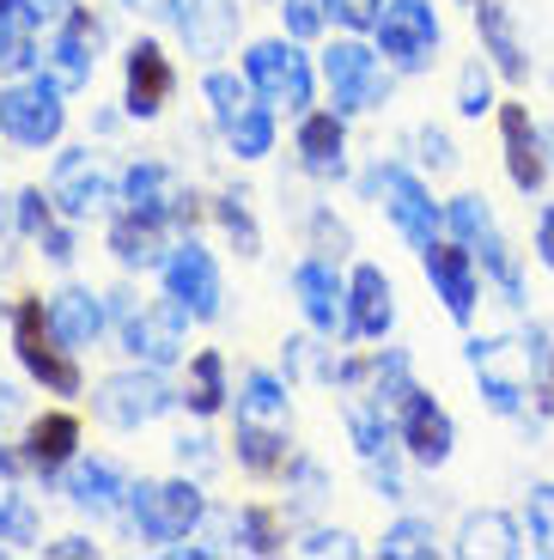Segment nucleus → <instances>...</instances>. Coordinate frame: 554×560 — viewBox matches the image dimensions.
<instances>
[{
	"mask_svg": "<svg viewBox=\"0 0 554 560\" xmlns=\"http://www.w3.org/2000/svg\"><path fill=\"white\" fill-rule=\"evenodd\" d=\"M445 225H451V238H458L463 250H470L475 262H482L487 275H494L499 299H506V305H524V280H518V256H512V244L499 238L494 208H487L482 196H458V201H451V213H445Z\"/></svg>",
	"mask_w": 554,
	"mask_h": 560,
	"instance_id": "f257e3e1",
	"label": "nucleus"
},
{
	"mask_svg": "<svg viewBox=\"0 0 554 560\" xmlns=\"http://www.w3.org/2000/svg\"><path fill=\"white\" fill-rule=\"evenodd\" d=\"M13 348H19V365H25L43 390L80 396V365H73V348L56 336V323H49V311H43L37 299H25V305L13 311Z\"/></svg>",
	"mask_w": 554,
	"mask_h": 560,
	"instance_id": "f03ea898",
	"label": "nucleus"
},
{
	"mask_svg": "<svg viewBox=\"0 0 554 560\" xmlns=\"http://www.w3.org/2000/svg\"><path fill=\"white\" fill-rule=\"evenodd\" d=\"M128 512H135V530L147 542H177L201 524L208 500L195 481H140V488H128Z\"/></svg>",
	"mask_w": 554,
	"mask_h": 560,
	"instance_id": "7ed1b4c3",
	"label": "nucleus"
},
{
	"mask_svg": "<svg viewBox=\"0 0 554 560\" xmlns=\"http://www.w3.org/2000/svg\"><path fill=\"white\" fill-rule=\"evenodd\" d=\"M378 56L402 73H427L439 56V13L427 0H390L378 13Z\"/></svg>",
	"mask_w": 554,
	"mask_h": 560,
	"instance_id": "20e7f679",
	"label": "nucleus"
},
{
	"mask_svg": "<svg viewBox=\"0 0 554 560\" xmlns=\"http://www.w3.org/2000/svg\"><path fill=\"white\" fill-rule=\"evenodd\" d=\"M183 396L159 378V365H147V372H140V365L135 372H111V378L92 390V415L111 420V427H147V420H159Z\"/></svg>",
	"mask_w": 554,
	"mask_h": 560,
	"instance_id": "39448f33",
	"label": "nucleus"
},
{
	"mask_svg": "<svg viewBox=\"0 0 554 560\" xmlns=\"http://www.w3.org/2000/svg\"><path fill=\"white\" fill-rule=\"evenodd\" d=\"M61 122H68V110H61V85L56 80H19L0 92V128L19 140V147H49V140H61Z\"/></svg>",
	"mask_w": 554,
	"mask_h": 560,
	"instance_id": "423d86ee",
	"label": "nucleus"
},
{
	"mask_svg": "<svg viewBox=\"0 0 554 560\" xmlns=\"http://www.w3.org/2000/svg\"><path fill=\"white\" fill-rule=\"evenodd\" d=\"M183 317L189 311L177 305V299H165V305H140V299H123L116 293V323H123V341L135 360L147 365H171L183 353Z\"/></svg>",
	"mask_w": 554,
	"mask_h": 560,
	"instance_id": "0eeeda50",
	"label": "nucleus"
},
{
	"mask_svg": "<svg viewBox=\"0 0 554 560\" xmlns=\"http://www.w3.org/2000/svg\"><path fill=\"white\" fill-rule=\"evenodd\" d=\"M470 372H475V384H482V396H487V408L494 415H524V396H530V353L524 348H512V341H470Z\"/></svg>",
	"mask_w": 554,
	"mask_h": 560,
	"instance_id": "6e6552de",
	"label": "nucleus"
},
{
	"mask_svg": "<svg viewBox=\"0 0 554 560\" xmlns=\"http://www.w3.org/2000/svg\"><path fill=\"white\" fill-rule=\"evenodd\" d=\"M244 73H250V85L263 92V104L268 110H305L311 104V61L292 49V43H256L244 56Z\"/></svg>",
	"mask_w": 554,
	"mask_h": 560,
	"instance_id": "1a4fd4ad",
	"label": "nucleus"
},
{
	"mask_svg": "<svg viewBox=\"0 0 554 560\" xmlns=\"http://www.w3.org/2000/svg\"><path fill=\"white\" fill-rule=\"evenodd\" d=\"M372 189L384 196V208H390V220H396V232L415 250H427L432 238H439V225H445V213H439V201L427 196V183L415 177V171H402V165H378L372 171Z\"/></svg>",
	"mask_w": 554,
	"mask_h": 560,
	"instance_id": "9d476101",
	"label": "nucleus"
},
{
	"mask_svg": "<svg viewBox=\"0 0 554 560\" xmlns=\"http://www.w3.org/2000/svg\"><path fill=\"white\" fill-rule=\"evenodd\" d=\"M323 73H330V92H335V110L342 116H360L372 104H384L390 92V73L378 68V56L366 43H335L330 56H323Z\"/></svg>",
	"mask_w": 554,
	"mask_h": 560,
	"instance_id": "9b49d317",
	"label": "nucleus"
},
{
	"mask_svg": "<svg viewBox=\"0 0 554 560\" xmlns=\"http://www.w3.org/2000/svg\"><path fill=\"white\" fill-rule=\"evenodd\" d=\"M292 293H299V311L311 317V329H323V336H354L347 287H342V275H335L330 256H311V262L292 268Z\"/></svg>",
	"mask_w": 554,
	"mask_h": 560,
	"instance_id": "f8f14e48",
	"label": "nucleus"
},
{
	"mask_svg": "<svg viewBox=\"0 0 554 560\" xmlns=\"http://www.w3.org/2000/svg\"><path fill=\"white\" fill-rule=\"evenodd\" d=\"M396 433H402V451H408L415 463H427V469H439V463L451 457V445H458L451 415H445L427 390H408L396 402Z\"/></svg>",
	"mask_w": 554,
	"mask_h": 560,
	"instance_id": "ddd939ff",
	"label": "nucleus"
},
{
	"mask_svg": "<svg viewBox=\"0 0 554 560\" xmlns=\"http://www.w3.org/2000/svg\"><path fill=\"white\" fill-rule=\"evenodd\" d=\"M420 268H427L432 293L445 299V311H451L458 323H470V317H475V299H482V275H475V256L463 250L458 238H451V244L432 238L427 250H420Z\"/></svg>",
	"mask_w": 554,
	"mask_h": 560,
	"instance_id": "4468645a",
	"label": "nucleus"
},
{
	"mask_svg": "<svg viewBox=\"0 0 554 560\" xmlns=\"http://www.w3.org/2000/svg\"><path fill=\"white\" fill-rule=\"evenodd\" d=\"M499 147H506V177H512V189L536 196L542 183H549V140L530 122L524 104H499Z\"/></svg>",
	"mask_w": 554,
	"mask_h": 560,
	"instance_id": "2eb2a0df",
	"label": "nucleus"
},
{
	"mask_svg": "<svg viewBox=\"0 0 554 560\" xmlns=\"http://www.w3.org/2000/svg\"><path fill=\"white\" fill-rule=\"evenodd\" d=\"M165 287H171V299H177L189 317H220V268H213V256L201 250V244H177V250L165 256Z\"/></svg>",
	"mask_w": 554,
	"mask_h": 560,
	"instance_id": "dca6fc26",
	"label": "nucleus"
},
{
	"mask_svg": "<svg viewBox=\"0 0 554 560\" xmlns=\"http://www.w3.org/2000/svg\"><path fill=\"white\" fill-rule=\"evenodd\" d=\"M49 201H56L68 220H92V213L111 208V177L92 153H61L56 177H49Z\"/></svg>",
	"mask_w": 554,
	"mask_h": 560,
	"instance_id": "f3484780",
	"label": "nucleus"
},
{
	"mask_svg": "<svg viewBox=\"0 0 554 560\" xmlns=\"http://www.w3.org/2000/svg\"><path fill=\"white\" fill-rule=\"evenodd\" d=\"M97 49H104V31H97V19L85 13V7H73V13L61 19L56 43H49V80H56L61 92L85 85V80H92V68H97Z\"/></svg>",
	"mask_w": 554,
	"mask_h": 560,
	"instance_id": "a211bd4d",
	"label": "nucleus"
},
{
	"mask_svg": "<svg viewBox=\"0 0 554 560\" xmlns=\"http://www.w3.org/2000/svg\"><path fill=\"white\" fill-rule=\"evenodd\" d=\"M123 208L140 213V220H153V225H165V220H195V201L183 196V183L171 177L165 165H128V177H123Z\"/></svg>",
	"mask_w": 554,
	"mask_h": 560,
	"instance_id": "6ab92c4d",
	"label": "nucleus"
},
{
	"mask_svg": "<svg viewBox=\"0 0 554 560\" xmlns=\"http://www.w3.org/2000/svg\"><path fill=\"white\" fill-rule=\"evenodd\" d=\"M475 31H482V56L494 61V73H506L512 85L530 80V56L518 37V19L506 0H475Z\"/></svg>",
	"mask_w": 554,
	"mask_h": 560,
	"instance_id": "aec40b11",
	"label": "nucleus"
},
{
	"mask_svg": "<svg viewBox=\"0 0 554 560\" xmlns=\"http://www.w3.org/2000/svg\"><path fill=\"white\" fill-rule=\"evenodd\" d=\"M347 311H354V336H366V341L390 336V323H396V293H390L384 268H372V262L354 268V280H347Z\"/></svg>",
	"mask_w": 554,
	"mask_h": 560,
	"instance_id": "412c9836",
	"label": "nucleus"
},
{
	"mask_svg": "<svg viewBox=\"0 0 554 560\" xmlns=\"http://www.w3.org/2000/svg\"><path fill=\"white\" fill-rule=\"evenodd\" d=\"M171 98V61L159 43H135L128 49V116H159Z\"/></svg>",
	"mask_w": 554,
	"mask_h": 560,
	"instance_id": "4be33fe9",
	"label": "nucleus"
},
{
	"mask_svg": "<svg viewBox=\"0 0 554 560\" xmlns=\"http://www.w3.org/2000/svg\"><path fill=\"white\" fill-rule=\"evenodd\" d=\"M347 116L342 110H323V116H305L299 122V165L311 177H342L347 171Z\"/></svg>",
	"mask_w": 554,
	"mask_h": 560,
	"instance_id": "5701e85b",
	"label": "nucleus"
},
{
	"mask_svg": "<svg viewBox=\"0 0 554 560\" xmlns=\"http://www.w3.org/2000/svg\"><path fill=\"white\" fill-rule=\"evenodd\" d=\"M189 56H226L238 37V0H189V13L177 19Z\"/></svg>",
	"mask_w": 554,
	"mask_h": 560,
	"instance_id": "b1692460",
	"label": "nucleus"
},
{
	"mask_svg": "<svg viewBox=\"0 0 554 560\" xmlns=\"http://www.w3.org/2000/svg\"><path fill=\"white\" fill-rule=\"evenodd\" d=\"M524 542H530V536L518 530L506 512H470V518H463V530H458V555H470V560H482V555L518 560V555H524Z\"/></svg>",
	"mask_w": 554,
	"mask_h": 560,
	"instance_id": "393cba45",
	"label": "nucleus"
},
{
	"mask_svg": "<svg viewBox=\"0 0 554 560\" xmlns=\"http://www.w3.org/2000/svg\"><path fill=\"white\" fill-rule=\"evenodd\" d=\"M73 445H80V420L73 415H43L25 427V463L37 476H56L61 463H73Z\"/></svg>",
	"mask_w": 554,
	"mask_h": 560,
	"instance_id": "a878e982",
	"label": "nucleus"
},
{
	"mask_svg": "<svg viewBox=\"0 0 554 560\" xmlns=\"http://www.w3.org/2000/svg\"><path fill=\"white\" fill-rule=\"evenodd\" d=\"M49 323H56V336L68 341V348H92V341L104 336V305H97L85 287H68V293L49 299Z\"/></svg>",
	"mask_w": 554,
	"mask_h": 560,
	"instance_id": "bb28decb",
	"label": "nucleus"
},
{
	"mask_svg": "<svg viewBox=\"0 0 554 560\" xmlns=\"http://www.w3.org/2000/svg\"><path fill=\"white\" fill-rule=\"evenodd\" d=\"M123 469L116 463H104V457H92V463H73V476H68V500L73 505H85V512H116L123 505Z\"/></svg>",
	"mask_w": 554,
	"mask_h": 560,
	"instance_id": "cd10ccee",
	"label": "nucleus"
},
{
	"mask_svg": "<svg viewBox=\"0 0 554 560\" xmlns=\"http://www.w3.org/2000/svg\"><path fill=\"white\" fill-rule=\"evenodd\" d=\"M111 250L123 268H165V244H159V225L140 220V213H123L111 225Z\"/></svg>",
	"mask_w": 554,
	"mask_h": 560,
	"instance_id": "c85d7f7f",
	"label": "nucleus"
},
{
	"mask_svg": "<svg viewBox=\"0 0 554 560\" xmlns=\"http://www.w3.org/2000/svg\"><path fill=\"white\" fill-rule=\"evenodd\" d=\"M238 463H244L250 476H275L280 463H287V439L263 420H238Z\"/></svg>",
	"mask_w": 554,
	"mask_h": 560,
	"instance_id": "c756f323",
	"label": "nucleus"
},
{
	"mask_svg": "<svg viewBox=\"0 0 554 560\" xmlns=\"http://www.w3.org/2000/svg\"><path fill=\"white\" fill-rule=\"evenodd\" d=\"M232 548H244V555H280V518L268 512V505H238L232 512Z\"/></svg>",
	"mask_w": 554,
	"mask_h": 560,
	"instance_id": "7c9ffc66",
	"label": "nucleus"
},
{
	"mask_svg": "<svg viewBox=\"0 0 554 560\" xmlns=\"http://www.w3.org/2000/svg\"><path fill=\"white\" fill-rule=\"evenodd\" d=\"M183 402H189L195 415H220L226 408V360L220 353H195L189 384H183Z\"/></svg>",
	"mask_w": 554,
	"mask_h": 560,
	"instance_id": "2f4dec72",
	"label": "nucleus"
},
{
	"mask_svg": "<svg viewBox=\"0 0 554 560\" xmlns=\"http://www.w3.org/2000/svg\"><path fill=\"white\" fill-rule=\"evenodd\" d=\"M378 555H384V560H432V555H439V536H432L427 518H402V524H390V530H384Z\"/></svg>",
	"mask_w": 554,
	"mask_h": 560,
	"instance_id": "473e14b6",
	"label": "nucleus"
},
{
	"mask_svg": "<svg viewBox=\"0 0 554 560\" xmlns=\"http://www.w3.org/2000/svg\"><path fill=\"white\" fill-rule=\"evenodd\" d=\"M238 420H263V427L287 420V390H280L268 372H250V378H244V396H238Z\"/></svg>",
	"mask_w": 554,
	"mask_h": 560,
	"instance_id": "72a5a7b5",
	"label": "nucleus"
},
{
	"mask_svg": "<svg viewBox=\"0 0 554 560\" xmlns=\"http://www.w3.org/2000/svg\"><path fill=\"white\" fill-rule=\"evenodd\" d=\"M226 140H232L238 159H263L268 147H275V116H268V104H250V110L226 128Z\"/></svg>",
	"mask_w": 554,
	"mask_h": 560,
	"instance_id": "f704fd0d",
	"label": "nucleus"
},
{
	"mask_svg": "<svg viewBox=\"0 0 554 560\" xmlns=\"http://www.w3.org/2000/svg\"><path fill=\"white\" fill-rule=\"evenodd\" d=\"M524 524H530V548L536 555L554 560V481H536V488L524 493Z\"/></svg>",
	"mask_w": 554,
	"mask_h": 560,
	"instance_id": "c9c22d12",
	"label": "nucleus"
},
{
	"mask_svg": "<svg viewBox=\"0 0 554 560\" xmlns=\"http://www.w3.org/2000/svg\"><path fill=\"white\" fill-rule=\"evenodd\" d=\"M201 92H208L213 122H220V128H232L238 116L250 110V85H244V80H232V73H208V80H201Z\"/></svg>",
	"mask_w": 554,
	"mask_h": 560,
	"instance_id": "e433bc0d",
	"label": "nucleus"
},
{
	"mask_svg": "<svg viewBox=\"0 0 554 560\" xmlns=\"http://www.w3.org/2000/svg\"><path fill=\"white\" fill-rule=\"evenodd\" d=\"M494 61H470L463 68V80H458V116H487L494 110Z\"/></svg>",
	"mask_w": 554,
	"mask_h": 560,
	"instance_id": "4c0bfd02",
	"label": "nucleus"
},
{
	"mask_svg": "<svg viewBox=\"0 0 554 560\" xmlns=\"http://www.w3.org/2000/svg\"><path fill=\"white\" fill-rule=\"evenodd\" d=\"M213 213H220V225L232 232V244H238L244 256L263 250V232H256V220L244 213V201H238V196H220V201H213Z\"/></svg>",
	"mask_w": 554,
	"mask_h": 560,
	"instance_id": "58836bf2",
	"label": "nucleus"
},
{
	"mask_svg": "<svg viewBox=\"0 0 554 560\" xmlns=\"http://www.w3.org/2000/svg\"><path fill=\"white\" fill-rule=\"evenodd\" d=\"M280 19H287V37H318L330 0H280Z\"/></svg>",
	"mask_w": 554,
	"mask_h": 560,
	"instance_id": "ea45409f",
	"label": "nucleus"
},
{
	"mask_svg": "<svg viewBox=\"0 0 554 560\" xmlns=\"http://www.w3.org/2000/svg\"><path fill=\"white\" fill-rule=\"evenodd\" d=\"M330 13L342 19L347 31H378V13H384V0H330Z\"/></svg>",
	"mask_w": 554,
	"mask_h": 560,
	"instance_id": "a19ab883",
	"label": "nucleus"
},
{
	"mask_svg": "<svg viewBox=\"0 0 554 560\" xmlns=\"http://www.w3.org/2000/svg\"><path fill=\"white\" fill-rule=\"evenodd\" d=\"M49 201H43V189H25V196H19V232H31V238H43V232H49Z\"/></svg>",
	"mask_w": 554,
	"mask_h": 560,
	"instance_id": "79ce46f5",
	"label": "nucleus"
},
{
	"mask_svg": "<svg viewBox=\"0 0 554 560\" xmlns=\"http://www.w3.org/2000/svg\"><path fill=\"white\" fill-rule=\"evenodd\" d=\"M299 555H360V542H354L347 530H318V536L299 542Z\"/></svg>",
	"mask_w": 554,
	"mask_h": 560,
	"instance_id": "37998d69",
	"label": "nucleus"
},
{
	"mask_svg": "<svg viewBox=\"0 0 554 560\" xmlns=\"http://www.w3.org/2000/svg\"><path fill=\"white\" fill-rule=\"evenodd\" d=\"M31 37H13V25L0 19V68H31Z\"/></svg>",
	"mask_w": 554,
	"mask_h": 560,
	"instance_id": "c03bdc74",
	"label": "nucleus"
},
{
	"mask_svg": "<svg viewBox=\"0 0 554 560\" xmlns=\"http://www.w3.org/2000/svg\"><path fill=\"white\" fill-rule=\"evenodd\" d=\"M177 463L195 469V476H208L213 469V439H177Z\"/></svg>",
	"mask_w": 554,
	"mask_h": 560,
	"instance_id": "a18cd8bd",
	"label": "nucleus"
},
{
	"mask_svg": "<svg viewBox=\"0 0 554 560\" xmlns=\"http://www.w3.org/2000/svg\"><path fill=\"white\" fill-rule=\"evenodd\" d=\"M420 153H427L432 171H451V165H458V153H451V140H445L439 128H420Z\"/></svg>",
	"mask_w": 554,
	"mask_h": 560,
	"instance_id": "49530a36",
	"label": "nucleus"
},
{
	"mask_svg": "<svg viewBox=\"0 0 554 560\" xmlns=\"http://www.w3.org/2000/svg\"><path fill=\"white\" fill-rule=\"evenodd\" d=\"M311 232H318V244H323V256H342L347 250V244H354V238H347V225L342 220H330V213H318V220H311Z\"/></svg>",
	"mask_w": 554,
	"mask_h": 560,
	"instance_id": "de8ad7c7",
	"label": "nucleus"
},
{
	"mask_svg": "<svg viewBox=\"0 0 554 560\" xmlns=\"http://www.w3.org/2000/svg\"><path fill=\"white\" fill-rule=\"evenodd\" d=\"M292 481H299V493H292V505H318V500H323V476L311 469V463H292Z\"/></svg>",
	"mask_w": 554,
	"mask_h": 560,
	"instance_id": "09e8293b",
	"label": "nucleus"
},
{
	"mask_svg": "<svg viewBox=\"0 0 554 560\" xmlns=\"http://www.w3.org/2000/svg\"><path fill=\"white\" fill-rule=\"evenodd\" d=\"M43 555H49V560H85V555H97V548L85 542V536H61V542H49Z\"/></svg>",
	"mask_w": 554,
	"mask_h": 560,
	"instance_id": "8fccbe9b",
	"label": "nucleus"
},
{
	"mask_svg": "<svg viewBox=\"0 0 554 560\" xmlns=\"http://www.w3.org/2000/svg\"><path fill=\"white\" fill-rule=\"evenodd\" d=\"M43 256H49V262H73V238L61 232V225H49V232H43Z\"/></svg>",
	"mask_w": 554,
	"mask_h": 560,
	"instance_id": "3c124183",
	"label": "nucleus"
},
{
	"mask_svg": "<svg viewBox=\"0 0 554 560\" xmlns=\"http://www.w3.org/2000/svg\"><path fill=\"white\" fill-rule=\"evenodd\" d=\"M536 256L554 268V208H542V213H536Z\"/></svg>",
	"mask_w": 554,
	"mask_h": 560,
	"instance_id": "603ef678",
	"label": "nucleus"
},
{
	"mask_svg": "<svg viewBox=\"0 0 554 560\" xmlns=\"http://www.w3.org/2000/svg\"><path fill=\"white\" fill-rule=\"evenodd\" d=\"M128 13H147V19H177L183 0H123Z\"/></svg>",
	"mask_w": 554,
	"mask_h": 560,
	"instance_id": "864d4df0",
	"label": "nucleus"
},
{
	"mask_svg": "<svg viewBox=\"0 0 554 560\" xmlns=\"http://www.w3.org/2000/svg\"><path fill=\"white\" fill-rule=\"evenodd\" d=\"M31 13H37V19H68L73 0H31Z\"/></svg>",
	"mask_w": 554,
	"mask_h": 560,
	"instance_id": "5fc2aeb1",
	"label": "nucleus"
}]
</instances>
